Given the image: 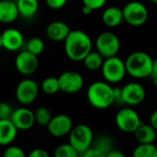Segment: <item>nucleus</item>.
<instances>
[{
    "label": "nucleus",
    "instance_id": "10",
    "mask_svg": "<svg viewBox=\"0 0 157 157\" xmlns=\"http://www.w3.org/2000/svg\"><path fill=\"white\" fill-rule=\"evenodd\" d=\"M58 80L60 84V91L64 93H76L82 90L84 86V78L77 71H64L59 75Z\"/></svg>",
    "mask_w": 157,
    "mask_h": 157
},
{
    "label": "nucleus",
    "instance_id": "15",
    "mask_svg": "<svg viewBox=\"0 0 157 157\" xmlns=\"http://www.w3.org/2000/svg\"><path fill=\"white\" fill-rule=\"evenodd\" d=\"M10 120L18 130H28L36 123L34 112L26 106L18 107L14 110Z\"/></svg>",
    "mask_w": 157,
    "mask_h": 157
},
{
    "label": "nucleus",
    "instance_id": "6",
    "mask_svg": "<svg viewBox=\"0 0 157 157\" xmlns=\"http://www.w3.org/2000/svg\"><path fill=\"white\" fill-rule=\"evenodd\" d=\"M105 81L109 83H117L121 81L127 74L125 61L119 56H113L105 59L101 68Z\"/></svg>",
    "mask_w": 157,
    "mask_h": 157
},
{
    "label": "nucleus",
    "instance_id": "34",
    "mask_svg": "<svg viewBox=\"0 0 157 157\" xmlns=\"http://www.w3.org/2000/svg\"><path fill=\"white\" fill-rule=\"evenodd\" d=\"M27 157H50L47 151L41 148H35L27 155Z\"/></svg>",
    "mask_w": 157,
    "mask_h": 157
},
{
    "label": "nucleus",
    "instance_id": "13",
    "mask_svg": "<svg viewBox=\"0 0 157 157\" xmlns=\"http://www.w3.org/2000/svg\"><path fill=\"white\" fill-rule=\"evenodd\" d=\"M15 67L17 70L25 76H29L36 72L39 67L38 56L27 50L18 53L15 59Z\"/></svg>",
    "mask_w": 157,
    "mask_h": 157
},
{
    "label": "nucleus",
    "instance_id": "9",
    "mask_svg": "<svg viewBox=\"0 0 157 157\" xmlns=\"http://www.w3.org/2000/svg\"><path fill=\"white\" fill-rule=\"evenodd\" d=\"M40 86L38 82L32 79L21 80L16 88V97L18 103L23 105L32 104L38 97Z\"/></svg>",
    "mask_w": 157,
    "mask_h": 157
},
{
    "label": "nucleus",
    "instance_id": "27",
    "mask_svg": "<svg viewBox=\"0 0 157 157\" xmlns=\"http://www.w3.org/2000/svg\"><path fill=\"white\" fill-rule=\"evenodd\" d=\"M40 89L47 94H54L60 92V84L58 77H47L40 84Z\"/></svg>",
    "mask_w": 157,
    "mask_h": 157
},
{
    "label": "nucleus",
    "instance_id": "39",
    "mask_svg": "<svg viewBox=\"0 0 157 157\" xmlns=\"http://www.w3.org/2000/svg\"><path fill=\"white\" fill-rule=\"evenodd\" d=\"M92 9L91 8H89L88 6H82V12L85 14V15H89V14H91L92 13Z\"/></svg>",
    "mask_w": 157,
    "mask_h": 157
},
{
    "label": "nucleus",
    "instance_id": "32",
    "mask_svg": "<svg viewBox=\"0 0 157 157\" xmlns=\"http://www.w3.org/2000/svg\"><path fill=\"white\" fill-rule=\"evenodd\" d=\"M45 1L47 6L52 9H60L63 7L67 3V0H45Z\"/></svg>",
    "mask_w": 157,
    "mask_h": 157
},
{
    "label": "nucleus",
    "instance_id": "3",
    "mask_svg": "<svg viewBox=\"0 0 157 157\" xmlns=\"http://www.w3.org/2000/svg\"><path fill=\"white\" fill-rule=\"evenodd\" d=\"M154 59L151 56L143 51H136L130 54L125 66L127 74L135 79H145L151 76Z\"/></svg>",
    "mask_w": 157,
    "mask_h": 157
},
{
    "label": "nucleus",
    "instance_id": "33",
    "mask_svg": "<svg viewBox=\"0 0 157 157\" xmlns=\"http://www.w3.org/2000/svg\"><path fill=\"white\" fill-rule=\"evenodd\" d=\"M80 157H104V155L95 147L91 146L90 148L86 150L84 153H82L80 155Z\"/></svg>",
    "mask_w": 157,
    "mask_h": 157
},
{
    "label": "nucleus",
    "instance_id": "37",
    "mask_svg": "<svg viewBox=\"0 0 157 157\" xmlns=\"http://www.w3.org/2000/svg\"><path fill=\"white\" fill-rule=\"evenodd\" d=\"M106 157H126V156H125V155H124L121 151L114 149V150H112L110 153H109Z\"/></svg>",
    "mask_w": 157,
    "mask_h": 157
},
{
    "label": "nucleus",
    "instance_id": "18",
    "mask_svg": "<svg viewBox=\"0 0 157 157\" xmlns=\"http://www.w3.org/2000/svg\"><path fill=\"white\" fill-rule=\"evenodd\" d=\"M18 130L10 119L0 120V144L7 146L17 138Z\"/></svg>",
    "mask_w": 157,
    "mask_h": 157
},
{
    "label": "nucleus",
    "instance_id": "25",
    "mask_svg": "<svg viewBox=\"0 0 157 157\" xmlns=\"http://www.w3.org/2000/svg\"><path fill=\"white\" fill-rule=\"evenodd\" d=\"M53 157H80V154L68 143L58 145L53 152Z\"/></svg>",
    "mask_w": 157,
    "mask_h": 157
},
{
    "label": "nucleus",
    "instance_id": "19",
    "mask_svg": "<svg viewBox=\"0 0 157 157\" xmlns=\"http://www.w3.org/2000/svg\"><path fill=\"white\" fill-rule=\"evenodd\" d=\"M101 19L103 23L108 27L113 28L119 26L124 20L122 8H120L115 6H109L103 11Z\"/></svg>",
    "mask_w": 157,
    "mask_h": 157
},
{
    "label": "nucleus",
    "instance_id": "26",
    "mask_svg": "<svg viewBox=\"0 0 157 157\" xmlns=\"http://www.w3.org/2000/svg\"><path fill=\"white\" fill-rule=\"evenodd\" d=\"M132 157H157V147L155 144H139L133 150Z\"/></svg>",
    "mask_w": 157,
    "mask_h": 157
},
{
    "label": "nucleus",
    "instance_id": "22",
    "mask_svg": "<svg viewBox=\"0 0 157 157\" xmlns=\"http://www.w3.org/2000/svg\"><path fill=\"white\" fill-rule=\"evenodd\" d=\"M17 5L19 14L25 18H30L34 16L39 9L38 0H17Z\"/></svg>",
    "mask_w": 157,
    "mask_h": 157
},
{
    "label": "nucleus",
    "instance_id": "24",
    "mask_svg": "<svg viewBox=\"0 0 157 157\" xmlns=\"http://www.w3.org/2000/svg\"><path fill=\"white\" fill-rule=\"evenodd\" d=\"M34 117L37 124L46 128L53 118L50 109L46 106H39L38 108H36V110L34 111Z\"/></svg>",
    "mask_w": 157,
    "mask_h": 157
},
{
    "label": "nucleus",
    "instance_id": "1",
    "mask_svg": "<svg viewBox=\"0 0 157 157\" xmlns=\"http://www.w3.org/2000/svg\"><path fill=\"white\" fill-rule=\"evenodd\" d=\"M64 52L73 61H83L92 52V40L90 36L81 30L71 31L64 41Z\"/></svg>",
    "mask_w": 157,
    "mask_h": 157
},
{
    "label": "nucleus",
    "instance_id": "30",
    "mask_svg": "<svg viewBox=\"0 0 157 157\" xmlns=\"http://www.w3.org/2000/svg\"><path fill=\"white\" fill-rule=\"evenodd\" d=\"M13 112H14V109L8 103L2 102L0 104V120L10 119Z\"/></svg>",
    "mask_w": 157,
    "mask_h": 157
},
{
    "label": "nucleus",
    "instance_id": "31",
    "mask_svg": "<svg viewBox=\"0 0 157 157\" xmlns=\"http://www.w3.org/2000/svg\"><path fill=\"white\" fill-rule=\"evenodd\" d=\"M83 6H88L92 10L101 8L107 2V0H82Z\"/></svg>",
    "mask_w": 157,
    "mask_h": 157
},
{
    "label": "nucleus",
    "instance_id": "4",
    "mask_svg": "<svg viewBox=\"0 0 157 157\" xmlns=\"http://www.w3.org/2000/svg\"><path fill=\"white\" fill-rule=\"evenodd\" d=\"M94 140L93 130L86 124L75 126L69 134V143L73 145L80 155L92 146Z\"/></svg>",
    "mask_w": 157,
    "mask_h": 157
},
{
    "label": "nucleus",
    "instance_id": "7",
    "mask_svg": "<svg viewBox=\"0 0 157 157\" xmlns=\"http://www.w3.org/2000/svg\"><path fill=\"white\" fill-rule=\"evenodd\" d=\"M96 49L105 59L117 56L121 49V41L115 33L103 31L97 37Z\"/></svg>",
    "mask_w": 157,
    "mask_h": 157
},
{
    "label": "nucleus",
    "instance_id": "23",
    "mask_svg": "<svg viewBox=\"0 0 157 157\" xmlns=\"http://www.w3.org/2000/svg\"><path fill=\"white\" fill-rule=\"evenodd\" d=\"M104 61H105V58L96 50V51L90 52L83 60V63L86 68H87L88 70L94 71V70L101 69L104 64Z\"/></svg>",
    "mask_w": 157,
    "mask_h": 157
},
{
    "label": "nucleus",
    "instance_id": "2",
    "mask_svg": "<svg viewBox=\"0 0 157 157\" xmlns=\"http://www.w3.org/2000/svg\"><path fill=\"white\" fill-rule=\"evenodd\" d=\"M86 97L93 107L106 109L114 104V87L107 81H94L87 89Z\"/></svg>",
    "mask_w": 157,
    "mask_h": 157
},
{
    "label": "nucleus",
    "instance_id": "38",
    "mask_svg": "<svg viewBox=\"0 0 157 157\" xmlns=\"http://www.w3.org/2000/svg\"><path fill=\"white\" fill-rule=\"evenodd\" d=\"M150 124L157 130V109L155 110L150 118Z\"/></svg>",
    "mask_w": 157,
    "mask_h": 157
},
{
    "label": "nucleus",
    "instance_id": "35",
    "mask_svg": "<svg viewBox=\"0 0 157 157\" xmlns=\"http://www.w3.org/2000/svg\"><path fill=\"white\" fill-rule=\"evenodd\" d=\"M114 103H118V104H121V105L123 104L121 88H120V87H114Z\"/></svg>",
    "mask_w": 157,
    "mask_h": 157
},
{
    "label": "nucleus",
    "instance_id": "40",
    "mask_svg": "<svg viewBox=\"0 0 157 157\" xmlns=\"http://www.w3.org/2000/svg\"><path fill=\"white\" fill-rule=\"evenodd\" d=\"M151 2H153V3H155V4H157V0H150Z\"/></svg>",
    "mask_w": 157,
    "mask_h": 157
},
{
    "label": "nucleus",
    "instance_id": "5",
    "mask_svg": "<svg viewBox=\"0 0 157 157\" xmlns=\"http://www.w3.org/2000/svg\"><path fill=\"white\" fill-rule=\"evenodd\" d=\"M117 128L125 133H134L144 123L139 114L131 106L122 107L118 111L115 117Z\"/></svg>",
    "mask_w": 157,
    "mask_h": 157
},
{
    "label": "nucleus",
    "instance_id": "14",
    "mask_svg": "<svg viewBox=\"0 0 157 157\" xmlns=\"http://www.w3.org/2000/svg\"><path fill=\"white\" fill-rule=\"evenodd\" d=\"M24 43V36L22 32L15 28L5 30L0 36L1 46L7 51H17Z\"/></svg>",
    "mask_w": 157,
    "mask_h": 157
},
{
    "label": "nucleus",
    "instance_id": "11",
    "mask_svg": "<svg viewBox=\"0 0 157 157\" xmlns=\"http://www.w3.org/2000/svg\"><path fill=\"white\" fill-rule=\"evenodd\" d=\"M122 102L129 106H135L144 102L146 96L144 87L138 82H129L121 88Z\"/></svg>",
    "mask_w": 157,
    "mask_h": 157
},
{
    "label": "nucleus",
    "instance_id": "16",
    "mask_svg": "<svg viewBox=\"0 0 157 157\" xmlns=\"http://www.w3.org/2000/svg\"><path fill=\"white\" fill-rule=\"evenodd\" d=\"M70 32L71 30L68 24L61 20L52 21L46 28L47 37L53 42H64Z\"/></svg>",
    "mask_w": 157,
    "mask_h": 157
},
{
    "label": "nucleus",
    "instance_id": "8",
    "mask_svg": "<svg viewBox=\"0 0 157 157\" xmlns=\"http://www.w3.org/2000/svg\"><path fill=\"white\" fill-rule=\"evenodd\" d=\"M124 20L132 26H142L144 25L149 17V12L146 6L140 1L128 2L123 7Z\"/></svg>",
    "mask_w": 157,
    "mask_h": 157
},
{
    "label": "nucleus",
    "instance_id": "20",
    "mask_svg": "<svg viewBox=\"0 0 157 157\" xmlns=\"http://www.w3.org/2000/svg\"><path fill=\"white\" fill-rule=\"evenodd\" d=\"M139 144H154L157 138V130L151 125L143 123L134 132Z\"/></svg>",
    "mask_w": 157,
    "mask_h": 157
},
{
    "label": "nucleus",
    "instance_id": "28",
    "mask_svg": "<svg viewBox=\"0 0 157 157\" xmlns=\"http://www.w3.org/2000/svg\"><path fill=\"white\" fill-rule=\"evenodd\" d=\"M44 48H45V44L41 38L32 37L31 39L29 40V42L27 43L26 50L29 51V53L33 54L34 56H38L40 54H42V52L44 51Z\"/></svg>",
    "mask_w": 157,
    "mask_h": 157
},
{
    "label": "nucleus",
    "instance_id": "12",
    "mask_svg": "<svg viewBox=\"0 0 157 157\" xmlns=\"http://www.w3.org/2000/svg\"><path fill=\"white\" fill-rule=\"evenodd\" d=\"M74 127L73 120L68 115L59 114L52 118L47 127V130L52 136L61 138L69 135Z\"/></svg>",
    "mask_w": 157,
    "mask_h": 157
},
{
    "label": "nucleus",
    "instance_id": "41",
    "mask_svg": "<svg viewBox=\"0 0 157 157\" xmlns=\"http://www.w3.org/2000/svg\"><path fill=\"white\" fill-rule=\"evenodd\" d=\"M9 1H14V2H17V0H9Z\"/></svg>",
    "mask_w": 157,
    "mask_h": 157
},
{
    "label": "nucleus",
    "instance_id": "36",
    "mask_svg": "<svg viewBox=\"0 0 157 157\" xmlns=\"http://www.w3.org/2000/svg\"><path fill=\"white\" fill-rule=\"evenodd\" d=\"M150 78L152 79L154 84H155V85H157V58L154 59L153 68H152V73H151Z\"/></svg>",
    "mask_w": 157,
    "mask_h": 157
},
{
    "label": "nucleus",
    "instance_id": "21",
    "mask_svg": "<svg viewBox=\"0 0 157 157\" xmlns=\"http://www.w3.org/2000/svg\"><path fill=\"white\" fill-rule=\"evenodd\" d=\"M92 146L95 147L97 150H98L104 155V157L107 156L109 153L114 150L113 140L110 136L107 134H101L96 137V139L93 142Z\"/></svg>",
    "mask_w": 157,
    "mask_h": 157
},
{
    "label": "nucleus",
    "instance_id": "17",
    "mask_svg": "<svg viewBox=\"0 0 157 157\" xmlns=\"http://www.w3.org/2000/svg\"><path fill=\"white\" fill-rule=\"evenodd\" d=\"M19 10L17 2L9 0L0 1V21L3 23H11L19 16Z\"/></svg>",
    "mask_w": 157,
    "mask_h": 157
},
{
    "label": "nucleus",
    "instance_id": "29",
    "mask_svg": "<svg viewBox=\"0 0 157 157\" xmlns=\"http://www.w3.org/2000/svg\"><path fill=\"white\" fill-rule=\"evenodd\" d=\"M3 157H27V155L22 148L16 145H11L7 146V148L4 151Z\"/></svg>",
    "mask_w": 157,
    "mask_h": 157
}]
</instances>
